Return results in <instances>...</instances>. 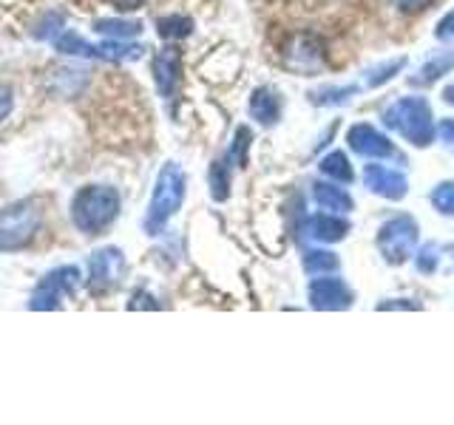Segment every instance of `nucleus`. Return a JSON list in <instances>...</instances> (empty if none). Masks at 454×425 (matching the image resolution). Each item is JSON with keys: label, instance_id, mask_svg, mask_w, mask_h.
I'll list each match as a JSON object with an SVG mask.
<instances>
[{"label": "nucleus", "instance_id": "f257e3e1", "mask_svg": "<svg viewBox=\"0 0 454 425\" xmlns=\"http://www.w3.org/2000/svg\"><path fill=\"white\" fill-rule=\"evenodd\" d=\"M43 224V210L37 198H23L0 210V252H18L35 241Z\"/></svg>", "mask_w": 454, "mask_h": 425}, {"label": "nucleus", "instance_id": "f03ea898", "mask_svg": "<svg viewBox=\"0 0 454 425\" xmlns=\"http://www.w3.org/2000/svg\"><path fill=\"white\" fill-rule=\"evenodd\" d=\"M117 216V193L108 188H85L71 202V219L82 233H97Z\"/></svg>", "mask_w": 454, "mask_h": 425}, {"label": "nucleus", "instance_id": "7ed1b4c3", "mask_svg": "<svg viewBox=\"0 0 454 425\" xmlns=\"http://www.w3.org/2000/svg\"><path fill=\"white\" fill-rule=\"evenodd\" d=\"M74 287H77V269L74 267H60V269H54V273L43 275V281L32 292V301H28V306H32L35 312L57 309L68 292H74Z\"/></svg>", "mask_w": 454, "mask_h": 425}, {"label": "nucleus", "instance_id": "20e7f679", "mask_svg": "<svg viewBox=\"0 0 454 425\" xmlns=\"http://www.w3.org/2000/svg\"><path fill=\"white\" fill-rule=\"evenodd\" d=\"M114 275H117V252H99L97 259L91 261V278L94 281H111Z\"/></svg>", "mask_w": 454, "mask_h": 425}, {"label": "nucleus", "instance_id": "39448f33", "mask_svg": "<svg viewBox=\"0 0 454 425\" xmlns=\"http://www.w3.org/2000/svg\"><path fill=\"white\" fill-rule=\"evenodd\" d=\"M63 18H60V14H49V18L46 20H43V26L37 28V37L40 40H49V42H54V37H57V28H54V23H60Z\"/></svg>", "mask_w": 454, "mask_h": 425}, {"label": "nucleus", "instance_id": "423d86ee", "mask_svg": "<svg viewBox=\"0 0 454 425\" xmlns=\"http://www.w3.org/2000/svg\"><path fill=\"white\" fill-rule=\"evenodd\" d=\"M12 108H14V94H12V89H6V85H0V120H6Z\"/></svg>", "mask_w": 454, "mask_h": 425}, {"label": "nucleus", "instance_id": "0eeeda50", "mask_svg": "<svg viewBox=\"0 0 454 425\" xmlns=\"http://www.w3.org/2000/svg\"><path fill=\"white\" fill-rule=\"evenodd\" d=\"M114 4L122 6V9H134V6L139 4V0H114Z\"/></svg>", "mask_w": 454, "mask_h": 425}]
</instances>
